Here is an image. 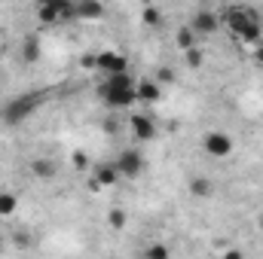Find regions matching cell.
Returning a JSON list of instances; mask_svg holds the SVG:
<instances>
[{"instance_id": "obj_6", "label": "cell", "mask_w": 263, "mask_h": 259, "mask_svg": "<svg viewBox=\"0 0 263 259\" xmlns=\"http://www.w3.org/2000/svg\"><path fill=\"white\" fill-rule=\"evenodd\" d=\"M254 18H260V15H257L254 9H248V6H230V9L223 12V21L230 25V31H233L236 37H239V34H242V28H245V25H251Z\"/></svg>"}, {"instance_id": "obj_19", "label": "cell", "mask_w": 263, "mask_h": 259, "mask_svg": "<svg viewBox=\"0 0 263 259\" xmlns=\"http://www.w3.org/2000/svg\"><path fill=\"white\" fill-rule=\"evenodd\" d=\"M18 207V198L12 192H0V217H12Z\"/></svg>"}, {"instance_id": "obj_14", "label": "cell", "mask_w": 263, "mask_h": 259, "mask_svg": "<svg viewBox=\"0 0 263 259\" xmlns=\"http://www.w3.org/2000/svg\"><path fill=\"white\" fill-rule=\"evenodd\" d=\"M190 195L193 198H211L214 195V183L208 177H193L190 180Z\"/></svg>"}, {"instance_id": "obj_18", "label": "cell", "mask_w": 263, "mask_h": 259, "mask_svg": "<svg viewBox=\"0 0 263 259\" xmlns=\"http://www.w3.org/2000/svg\"><path fill=\"white\" fill-rule=\"evenodd\" d=\"M144 259H172V250H168V244H159V241H153V244H147Z\"/></svg>"}, {"instance_id": "obj_7", "label": "cell", "mask_w": 263, "mask_h": 259, "mask_svg": "<svg viewBox=\"0 0 263 259\" xmlns=\"http://www.w3.org/2000/svg\"><path fill=\"white\" fill-rule=\"evenodd\" d=\"M129 128H132V137H135V140H141V143L156 137V122H153L150 116H144V113H132Z\"/></svg>"}, {"instance_id": "obj_27", "label": "cell", "mask_w": 263, "mask_h": 259, "mask_svg": "<svg viewBox=\"0 0 263 259\" xmlns=\"http://www.w3.org/2000/svg\"><path fill=\"white\" fill-rule=\"evenodd\" d=\"M254 61L263 64V43H260V46H254Z\"/></svg>"}, {"instance_id": "obj_1", "label": "cell", "mask_w": 263, "mask_h": 259, "mask_svg": "<svg viewBox=\"0 0 263 259\" xmlns=\"http://www.w3.org/2000/svg\"><path fill=\"white\" fill-rule=\"evenodd\" d=\"M98 95H101V101H104L107 107H114V110H126V107H132V104L138 101V95H135V76H132V73L107 76L104 85L98 89Z\"/></svg>"}, {"instance_id": "obj_5", "label": "cell", "mask_w": 263, "mask_h": 259, "mask_svg": "<svg viewBox=\"0 0 263 259\" xmlns=\"http://www.w3.org/2000/svg\"><path fill=\"white\" fill-rule=\"evenodd\" d=\"M117 171H120V177H138L141 171H144V156L135 149V146H129V149H123L120 156H117Z\"/></svg>"}, {"instance_id": "obj_10", "label": "cell", "mask_w": 263, "mask_h": 259, "mask_svg": "<svg viewBox=\"0 0 263 259\" xmlns=\"http://www.w3.org/2000/svg\"><path fill=\"white\" fill-rule=\"evenodd\" d=\"M117 180H120V171H117L114 162H101V165L95 168V183H98V186H114Z\"/></svg>"}, {"instance_id": "obj_20", "label": "cell", "mask_w": 263, "mask_h": 259, "mask_svg": "<svg viewBox=\"0 0 263 259\" xmlns=\"http://www.w3.org/2000/svg\"><path fill=\"white\" fill-rule=\"evenodd\" d=\"M141 18H144V25H150V28H159V25H162V9H156V6H144Z\"/></svg>"}, {"instance_id": "obj_25", "label": "cell", "mask_w": 263, "mask_h": 259, "mask_svg": "<svg viewBox=\"0 0 263 259\" xmlns=\"http://www.w3.org/2000/svg\"><path fill=\"white\" fill-rule=\"evenodd\" d=\"M73 165H77L80 171H86V168H89V159H86V153H73Z\"/></svg>"}, {"instance_id": "obj_2", "label": "cell", "mask_w": 263, "mask_h": 259, "mask_svg": "<svg viewBox=\"0 0 263 259\" xmlns=\"http://www.w3.org/2000/svg\"><path fill=\"white\" fill-rule=\"evenodd\" d=\"M46 101V92H25V95H15V98H9V104L3 107V122L6 125H22L40 104Z\"/></svg>"}, {"instance_id": "obj_11", "label": "cell", "mask_w": 263, "mask_h": 259, "mask_svg": "<svg viewBox=\"0 0 263 259\" xmlns=\"http://www.w3.org/2000/svg\"><path fill=\"white\" fill-rule=\"evenodd\" d=\"M239 40L248 43V46H260L263 43V18H254L251 25H245L242 34H239Z\"/></svg>"}, {"instance_id": "obj_15", "label": "cell", "mask_w": 263, "mask_h": 259, "mask_svg": "<svg viewBox=\"0 0 263 259\" xmlns=\"http://www.w3.org/2000/svg\"><path fill=\"white\" fill-rule=\"evenodd\" d=\"M31 174L40 177V180H49V177H55V162H49V159H34V162H31Z\"/></svg>"}, {"instance_id": "obj_29", "label": "cell", "mask_w": 263, "mask_h": 259, "mask_svg": "<svg viewBox=\"0 0 263 259\" xmlns=\"http://www.w3.org/2000/svg\"><path fill=\"white\" fill-rule=\"evenodd\" d=\"M257 226H260V232H263V213H260V220H257Z\"/></svg>"}, {"instance_id": "obj_16", "label": "cell", "mask_w": 263, "mask_h": 259, "mask_svg": "<svg viewBox=\"0 0 263 259\" xmlns=\"http://www.w3.org/2000/svg\"><path fill=\"white\" fill-rule=\"evenodd\" d=\"M22 58H25L28 64L40 58V40H37L34 34H28V37H25V43H22Z\"/></svg>"}, {"instance_id": "obj_23", "label": "cell", "mask_w": 263, "mask_h": 259, "mask_svg": "<svg viewBox=\"0 0 263 259\" xmlns=\"http://www.w3.org/2000/svg\"><path fill=\"white\" fill-rule=\"evenodd\" d=\"M156 79H159V85H162V82H172V79H175V70H172V67H159V70H156Z\"/></svg>"}, {"instance_id": "obj_17", "label": "cell", "mask_w": 263, "mask_h": 259, "mask_svg": "<svg viewBox=\"0 0 263 259\" xmlns=\"http://www.w3.org/2000/svg\"><path fill=\"white\" fill-rule=\"evenodd\" d=\"M175 40H178V46L187 52V49H196V31L190 28V25H184L178 34H175Z\"/></svg>"}, {"instance_id": "obj_24", "label": "cell", "mask_w": 263, "mask_h": 259, "mask_svg": "<svg viewBox=\"0 0 263 259\" xmlns=\"http://www.w3.org/2000/svg\"><path fill=\"white\" fill-rule=\"evenodd\" d=\"M101 128L107 131V134H117V131H120V119H114V116H110V119H104V122H101Z\"/></svg>"}, {"instance_id": "obj_3", "label": "cell", "mask_w": 263, "mask_h": 259, "mask_svg": "<svg viewBox=\"0 0 263 259\" xmlns=\"http://www.w3.org/2000/svg\"><path fill=\"white\" fill-rule=\"evenodd\" d=\"M95 70H101L107 76H120V73H129V61H126V55H120L114 49H104V52L95 55Z\"/></svg>"}, {"instance_id": "obj_8", "label": "cell", "mask_w": 263, "mask_h": 259, "mask_svg": "<svg viewBox=\"0 0 263 259\" xmlns=\"http://www.w3.org/2000/svg\"><path fill=\"white\" fill-rule=\"evenodd\" d=\"M190 28H193L196 34H214V31L220 28V18H217L211 9H196V15H193Z\"/></svg>"}, {"instance_id": "obj_21", "label": "cell", "mask_w": 263, "mask_h": 259, "mask_svg": "<svg viewBox=\"0 0 263 259\" xmlns=\"http://www.w3.org/2000/svg\"><path fill=\"white\" fill-rule=\"evenodd\" d=\"M107 223H110V229H123V226H126V210H123V207L107 210Z\"/></svg>"}, {"instance_id": "obj_9", "label": "cell", "mask_w": 263, "mask_h": 259, "mask_svg": "<svg viewBox=\"0 0 263 259\" xmlns=\"http://www.w3.org/2000/svg\"><path fill=\"white\" fill-rule=\"evenodd\" d=\"M135 95L141 104H156L162 98V85L156 79H141V82H135Z\"/></svg>"}, {"instance_id": "obj_28", "label": "cell", "mask_w": 263, "mask_h": 259, "mask_svg": "<svg viewBox=\"0 0 263 259\" xmlns=\"http://www.w3.org/2000/svg\"><path fill=\"white\" fill-rule=\"evenodd\" d=\"M80 64H83V67H95V55H86V58H83Z\"/></svg>"}, {"instance_id": "obj_26", "label": "cell", "mask_w": 263, "mask_h": 259, "mask_svg": "<svg viewBox=\"0 0 263 259\" xmlns=\"http://www.w3.org/2000/svg\"><path fill=\"white\" fill-rule=\"evenodd\" d=\"M223 259H245V253H242V250H236V247H233V250H227V253H223Z\"/></svg>"}, {"instance_id": "obj_22", "label": "cell", "mask_w": 263, "mask_h": 259, "mask_svg": "<svg viewBox=\"0 0 263 259\" xmlns=\"http://www.w3.org/2000/svg\"><path fill=\"white\" fill-rule=\"evenodd\" d=\"M184 55H187V67H193V70H196V67H202L205 64V52H202V49H187V52H184Z\"/></svg>"}, {"instance_id": "obj_12", "label": "cell", "mask_w": 263, "mask_h": 259, "mask_svg": "<svg viewBox=\"0 0 263 259\" xmlns=\"http://www.w3.org/2000/svg\"><path fill=\"white\" fill-rule=\"evenodd\" d=\"M37 18H40L43 25H59V21H62V15H59L55 0H40V3H37Z\"/></svg>"}, {"instance_id": "obj_13", "label": "cell", "mask_w": 263, "mask_h": 259, "mask_svg": "<svg viewBox=\"0 0 263 259\" xmlns=\"http://www.w3.org/2000/svg\"><path fill=\"white\" fill-rule=\"evenodd\" d=\"M104 15V6L101 3H92V0H83V3H77V18H83V21H92V18H101Z\"/></svg>"}, {"instance_id": "obj_4", "label": "cell", "mask_w": 263, "mask_h": 259, "mask_svg": "<svg viewBox=\"0 0 263 259\" xmlns=\"http://www.w3.org/2000/svg\"><path fill=\"white\" fill-rule=\"evenodd\" d=\"M202 149H205L208 156H214V159H227V156L233 153V137H230L227 131H208V134L202 137Z\"/></svg>"}]
</instances>
